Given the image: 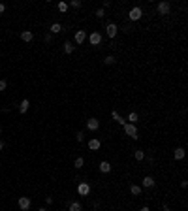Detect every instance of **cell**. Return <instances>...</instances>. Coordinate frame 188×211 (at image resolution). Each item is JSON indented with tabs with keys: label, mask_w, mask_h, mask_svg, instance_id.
<instances>
[{
	"label": "cell",
	"mask_w": 188,
	"mask_h": 211,
	"mask_svg": "<svg viewBox=\"0 0 188 211\" xmlns=\"http://www.w3.org/2000/svg\"><path fill=\"white\" fill-rule=\"evenodd\" d=\"M17 203H19V209H21V211H28V209H30V206H32V202H30L28 196H21Z\"/></svg>",
	"instance_id": "6da1fadb"
},
{
	"label": "cell",
	"mask_w": 188,
	"mask_h": 211,
	"mask_svg": "<svg viewBox=\"0 0 188 211\" xmlns=\"http://www.w3.org/2000/svg\"><path fill=\"white\" fill-rule=\"evenodd\" d=\"M124 132H126V136H130L132 139H137V128H136V124L126 123V124H124Z\"/></svg>",
	"instance_id": "7a4b0ae2"
},
{
	"label": "cell",
	"mask_w": 188,
	"mask_h": 211,
	"mask_svg": "<svg viewBox=\"0 0 188 211\" xmlns=\"http://www.w3.org/2000/svg\"><path fill=\"white\" fill-rule=\"evenodd\" d=\"M169 8H171L169 2H160V4L156 6V11L160 13V15H168V13H169Z\"/></svg>",
	"instance_id": "3957f363"
},
{
	"label": "cell",
	"mask_w": 188,
	"mask_h": 211,
	"mask_svg": "<svg viewBox=\"0 0 188 211\" xmlns=\"http://www.w3.org/2000/svg\"><path fill=\"white\" fill-rule=\"evenodd\" d=\"M77 192H79V196H88L90 194V185H88V183H79V185H77Z\"/></svg>",
	"instance_id": "277c9868"
},
{
	"label": "cell",
	"mask_w": 188,
	"mask_h": 211,
	"mask_svg": "<svg viewBox=\"0 0 188 211\" xmlns=\"http://www.w3.org/2000/svg\"><path fill=\"white\" fill-rule=\"evenodd\" d=\"M106 30H107V36H109L111 40H115V38H117V30H119V29H117V25H115V23H109V25L106 26Z\"/></svg>",
	"instance_id": "5b68a950"
},
{
	"label": "cell",
	"mask_w": 188,
	"mask_h": 211,
	"mask_svg": "<svg viewBox=\"0 0 188 211\" xmlns=\"http://www.w3.org/2000/svg\"><path fill=\"white\" fill-rule=\"evenodd\" d=\"M141 15H143V11H141V8H132L130 10V21H137V19H141Z\"/></svg>",
	"instance_id": "8992f818"
},
{
	"label": "cell",
	"mask_w": 188,
	"mask_h": 211,
	"mask_svg": "<svg viewBox=\"0 0 188 211\" xmlns=\"http://www.w3.org/2000/svg\"><path fill=\"white\" fill-rule=\"evenodd\" d=\"M87 128L88 130H92V132H96V130H98L100 128V121H98V119H88V121H87Z\"/></svg>",
	"instance_id": "52a82bcc"
},
{
	"label": "cell",
	"mask_w": 188,
	"mask_h": 211,
	"mask_svg": "<svg viewBox=\"0 0 188 211\" xmlns=\"http://www.w3.org/2000/svg\"><path fill=\"white\" fill-rule=\"evenodd\" d=\"M88 41H90V44H92V45H100V41H102V36H100L98 32H92V34H90V36H88Z\"/></svg>",
	"instance_id": "ba28073f"
},
{
	"label": "cell",
	"mask_w": 188,
	"mask_h": 211,
	"mask_svg": "<svg viewBox=\"0 0 188 211\" xmlns=\"http://www.w3.org/2000/svg\"><path fill=\"white\" fill-rule=\"evenodd\" d=\"M87 40V32L85 30H77L75 32V44H83Z\"/></svg>",
	"instance_id": "9c48e42d"
},
{
	"label": "cell",
	"mask_w": 188,
	"mask_h": 211,
	"mask_svg": "<svg viewBox=\"0 0 188 211\" xmlns=\"http://www.w3.org/2000/svg\"><path fill=\"white\" fill-rule=\"evenodd\" d=\"M21 40L28 44V41H32V40H34V34H32L30 30H23V32H21Z\"/></svg>",
	"instance_id": "30bf717a"
},
{
	"label": "cell",
	"mask_w": 188,
	"mask_h": 211,
	"mask_svg": "<svg viewBox=\"0 0 188 211\" xmlns=\"http://www.w3.org/2000/svg\"><path fill=\"white\" fill-rule=\"evenodd\" d=\"M100 147H102L100 139H90V142H88V149H90V151H98Z\"/></svg>",
	"instance_id": "8fae6325"
},
{
	"label": "cell",
	"mask_w": 188,
	"mask_h": 211,
	"mask_svg": "<svg viewBox=\"0 0 188 211\" xmlns=\"http://www.w3.org/2000/svg\"><path fill=\"white\" fill-rule=\"evenodd\" d=\"M28 108H30V102L25 98V100L19 104V113H26V111H28Z\"/></svg>",
	"instance_id": "7c38bea8"
},
{
	"label": "cell",
	"mask_w": 188,
	"mask_h": 211,
	"mask_svg": "<svg viewBox=\"0 0 188 211\" xmlns=\"http://www.w3.org/2000/svg\"><path fill=\"white\" fill-rule=\"evenodd\" d=\"M173 157H175V160H183L184 158V149L183 147H177V149L173 151Z\"/></svg>",
	"instance_id": "4fadbf2b"
},
{
	"label": "cell",
	"mask_w": 188,
	"mask_h": 211,
	"mask_svg": "<svg viewBox=\"0 0 188 211\" xmlns=\"http://www.w3.org/2000/svg\"><path fill=\"white\" fill-rule=\"evenodd\" d=\"M143 187L145 188H152V187H154V179H152L151 175H147V177L143 179Z\"/></svg>",
	"instance_id": "5bb4252c"
},
{
	"label": "cell",
	"mask_w": 188,
	"mask_h": 211,
	"mask_svg": "<svg viewBox=\"0 0 188 211\" xmlns=\"http://www.w3.org/2000/svg\"><path fill=\"white\" fill-rule=\"evenodd\" d=\"M100 172H102V173H109V172H111V164L106 162V160H103V162H100Z\"/></svg>",
	"instance_id": "9a60e30c"
},
{
	"label": "cell",
	"mask_w": 188,
	"mask_h": 211,
	"mask_svg": "<svg viewBox=\"0 0 188 211\" xmlns=\"http://www.w3.org/2000/svg\"><path fill=\"white\" fill-rule=\"evenodd\" d=\"M49 30H51V34H58V32H62V26H60V23H53Z\"/></svg>",
	"instance_id": "2e32d148"
},
{
	"label": "cell",
	"mask_w": 188,
	"mask_h": 211,
	"mask_svg": "<svg viewBox=\"0 0 188 211\" xmlns=\"http://www.w3.org/2000/svg\"><path fill=\"white\" fill-rule=\"evenodd\" d=\"M111 117H113V119H115V121L119 123V124H122V126L126 124V121H124V119H122V117H121L119 113H117V111H113V113H111Z\"/></svg>",
	"instance_id": "e0dca14e"
},
{
	"label": "cell",
	"mask_w": 188,
	"mask_h": 211,
	"mask_svg": "<svg viewBox=\"0 0 188 211\" xmlns=\"http://www.w3.org/2000/svg\"><path fill=\"white\" fill-rule=\"evenodd\" d=\"M73 49H75V45H72V41H64V53H73Z\"/></svg>",
	"instance_id": "ac0fdd59"
},
{
	"label": "cell",
	"mask_w": 188,
	"mask_h": 211,
	"mask_svg": "<svg viewBox=\"0 0 188 211\" xmlns=\"http://www.w3.org/2000/svg\"><path fill=\"white\" fill-rule=\"evenodd\" d=\"M81 209H83V206L79 202H72V203H70V211H81Z\"/></svg>",
	"instance_id": "d6986e66"
},
{
	"label": "cell",
	"mask_w": 188,
	"mask_h": 211,
	"mask_svg": "<svg viewBox=\"0 0 188 211\" xmlns=\"http://www.w3.org/2000/svg\"><path fill=\"white\" fill-rule=\"evenodd\" d=\"M130 192H132V194H136V196H139V194H141V187H137V185H130Z\"/></svg>",
	"instance_id": "ffe728a7"
},
{
	"label": "cell",
	"mask_w": 188,
	"mask_h": 211,
	"mask_svg": "<svg viewBox=\"0 0 188 211\" xmlns=\"http://www.w3.org/2000/svg\"><path fill=\"white\" fill-rule=\"evenodd\" d=\"M128 121H130V124H136L137 123V113H136V111H132V113L128 115Z\"/></svg>",
	"instance_id": "44dd1931"
},
{
	"label": "cell",
	"mask_w": 188,
	"mask_h": 211,
	"mask_svg": "<svg viewBox=\"0 0 188 211\" xmlns=\"http://www.w3.org/2000/svg\"><path fill=\"white\" fill-rule=\"evenodd\" d=\"M103 62H106V64H115V62H117V59L113 57V55H107V57L103 59Z\"/></svg>",
	"instance_id": "7402d4cb"
},
{
	"label": "cell",
	"mask_w": 188,
	"mask_h": 211,
	"mask_svg": "<svg viewBox=\"0 0 188 211\" xmlns=\"http://www.w3.org/2000/svg\"><path fill=\"white\" fill-rule=\"evenodd\" d=\"M83 164H85V160H83L81 157H77V158H75V162H73V166L77 168V170H79V168H83Z\"/></svg>",
	"instance_id": "603a6c76"
},
{
	"label": "cell",
	"mask_w": 188,
	"mask_h": 211,
	"mask_svg": "<svg viewBox=\"0 0 188 211\" xmlns=\"http://www.w3.org/2000/svg\"><path fill=\"white\" fill-rule=\"evenodd\" d=\"M134 157H136V160H143V158H145V151H141V149H137V151H136V154H134Z\"/></svg>",
	"instance_id": "cb8c5ba5"
},
{
	"label": "cell",
	"mask_w": 188,
	"mask_h": 211,
	"mask_svg": "<svg viewBox=\"0 0 188 211\" xmlns=\"http://www.w3.org/2000/svg\"><path fill=\"white\" fill-rule=\"evenodd\" d=\"M58 11H62V13L68 11V4L66 2H58Z\"/></svg>",
	"instance_id": "d4e9b609"
},
{
	"label": "cell",
	"mask_w": 188,
	"mask_h": 211,
	"mask_svg": "<svg viewBox=\"0 0 188 211\" xmlns=\"http://www.w3.org/2000/svg\"><path fill=\"white\" fill-rule=\"evenodd\" d=\"M6 87H8V81H6V79H0V93H2V90H6Z\"/></svg>",
	"instance_id": "484cf974"
},
{
	"label": "cell",
	"mask_w": 188,
	"mask_h": 211,
	"mask_svg": "<svg viewBox=\"0 0 188 211\" xmlns=\"http://www.w3.org/2000/svg\"><path fill=\"white\" fill-rule=\"evenodd\" d=\"M96 17H98V19L106 17V13H103V10H102V8H100V10H96Z\"/></svg>",
	"instance_id": "4316f807"
},
{
	"label": "cell",
	"mask_w": 188,
	"mask_h": 211,
	"mask_svg": "<svg viewBox=\"0 0 188 211\" xmlns=\"http://www.w3.org/2000/svg\"><path fill=\"white\" fill-rule=\"evenodd\" d=\"M72 8H81V2L79 0H72Z\"/></svg>",
	"instance_id": "83f0119b"
},
{
	"label": "cell",
	"mask_w": 188,
	"mask_h": 211,
	"mask_svg": "<svg viewBox=\"0 0 188 211\" xmlns=\"http://www.w3.org/2000/svg\"><path fill=\"white\" fill-rule=\"evenodd\" d=\"M75 138H77V142H83V138H85V134H83V132H77V136H75Z\"/></svg>",
	"instance_id": "f1b7e54d"
},
{
	"label": "cell",
	"mask_w": 188,
	"mask_h": 211,
	"mask_svg": "<svg viewBox=\"0 0 188 211\" xmlns=\"http://www.w3.org/2000/svg\"><path fill=\"white\" fill-rule=\"evenodd\" d=\"M45 41H47V44H51V41H53V36H51V34H47V36H45Z\"/></svg>",
	"instance_id": "f546056e"
},
{
	"label": "cell",
	"mask_w": 188,
	"mask_h": 211,
	"mask_svg": "<svg viewBox=\"0 0 188 211\" xmlns=\"http://www.w3.org/2000/svg\"><path fill=\"white\" fill-rule=\"evenodd\" d=\"M4 11H6V6H4L2 2H0V13H4Z\"/></svg>",
	"instance_id": "4dcf8cb0"
},
{
	"label": "cell",
	"mask_w": 188,
	"mask_h": 211,
	"mask_svg": "<svg viewBox=\"0 0 188 211\" xmlns=\"http://www.w3.org/2000/svg\"><path fill=\"white\" fill-rule=\"evenodd\" d=\"M139 211H151V209H149L147 206H145V207H141V209H139Z\"/></svg>",
	"instance_id": "1f68e13d"
},
{
	"label": "cell",
	"mask_w": 188,
	"mask_h": 211,
	"mask_svg": "<svg viewBox=\"0 0 188 211\" xmlns=\"http://www.w3.org/2000/svg\"><path fill=\"white\" fill-rule=\"evenodd\" d=\"M4 149V142H2V139H0V151H2Z\"/></svg>",
	"instance_id": "d6a6232c"
},
{
	"label": "cell",
	"mask_w": 188,
	"mask_h": 211,
	"mask_svg": "<svg viewBox=\"0 0 188 211\" xmlns=\"http://www.w3.org/2000/svg\"><path fill=\"white\" fill-rule=\"evenodd\" d=\"M164 211H171V209H169V207H168V206H166V207H164Z\"/></svg>",
	"instance_id": "836d02e7"
},
{
	"label": "cell",
	"mask_w": 188,
	"mask_h": 211,
	"mask_svg": "<svg viewBox=\"0 0 188 211\" xmlns=\"http://www.w3.org/2000/svg\"><path fill=\"white\" fill-rule=\"evenodd\" d=\"M38 211H45V209H38Z\"/></svg>",
	"instance_id": "e575fe53"
},
{
	"label": "cell",
	"mask_w": 188,
	"mask_h": 211,
	"mask_svg": "<svg viewBox=\"0 0 188 211\" xmlns=\"http://www.w3.org/2000/svg\"><path fill=\"white\" fill-rule=\"evenodd\" d=\"M0 132H2V130H0Z\"/></svg>",
	"instance_id": "d590c367"
}]
</instances>
